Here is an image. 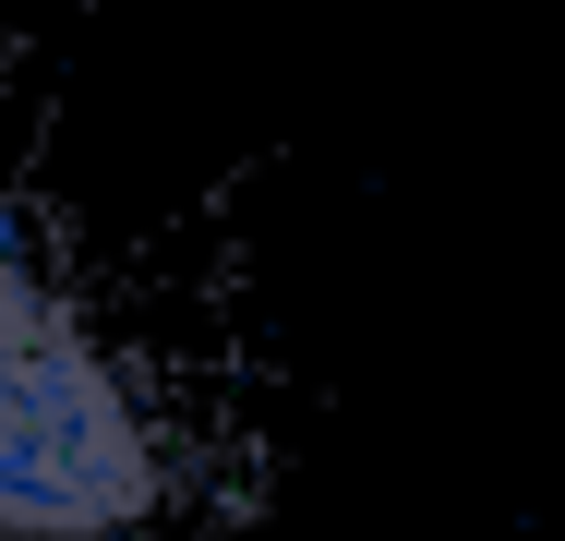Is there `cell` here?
<instances>
[{
	"label": "cell",
	"mask_w": 565,
	"mask_h": 541,
	"mask_svg": "<svg viewBox=\"0 0 565 541\" xmlns=\"http://www.w3.org/2000/svg\"><path fill=\"white\" fill-rule=\"evenodd\" d=\"M0 506L24 541H97L145 506V433L120 422L109 373L49 325L36 265L12 277V433H0Z\"/></svg>",
	"instance_id": "1"
}]
</instances>
